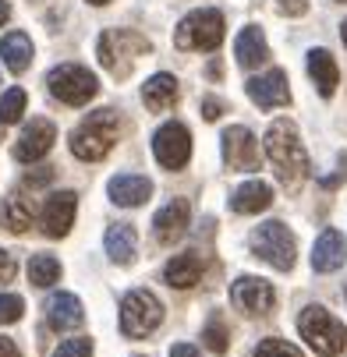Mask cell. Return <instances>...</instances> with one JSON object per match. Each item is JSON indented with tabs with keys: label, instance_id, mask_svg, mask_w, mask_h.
<instances>
[{
	"label": "cell",
	"instance_id": "16",
	"mask_svg": "<svg viewBox=\"0 0 347 357\" xmlns=\"http://www.w3.org/2000/svg\"><path fill=\"white\" fill-rule=\"evenodd\" d=\"M188 202L184 198H174V202H167V206L153 216V234H156V241L160 244H174V241H181L184 237V230H188Z\"/></svg>",
	"mask_w": 347,
	"mask_h": 357
},
{
	"label": "cell",
	"instance_id": "14",
	"mask_svg": "<svg viewBox=\"0 0 347 357\" xmlns=\"http://www.w3.org/2000/svg\"><path fill=\"white\" fill-rule=\"evenodd\" d=\"M248 99L263 110H276V107H287L290 103V89H287V75L283 71H266L263 78H252L248 82Z\"/></svg>",
	"mask_w": 347,
	"mask_h": 357
},
{
	"label": "cell",
	"instance_id": "12",
	"mask_svg": "<svg viewBox=\"0 0 347 357\" xmlns=\"http://www.w3.org/2000/svg\"><path fill=\"white\" fill-rule=\"evenodd\" d=\"M75 213H78V195L75 191H57V195H50L46 198V206H43V234L46 237H68V230L75 227Z\"/></svg>",
	"mask_w": 347,
	"mask_h": 357
},
{
	"label": "cell",
	"instance_id": "19",
	"mask_svg": "<svg viewBox=\"0 0 347 357\" xmlns=\"http://www.w3.org/2000/svg\"><path fill=\"white\" fill-rule=\"evenodd\" d=\"M270 202H273V188L266 181H244L230 195V209L241 213V216H256V213L270 209Z\"/></svg>",
	"mask_w": 347,
	"mask_h": 357
},
{
	"label": "cell",
	"instance_id": "15",
	"mask_svg": "<svg viewBox=\"0 0 347 357\" xmlns=\"http://www.w3.org/2000/svg\"><path fill=\"white\" fill-rule=\"evenodd\" d=\"M344 262H347V241L337 227H326L316 237V248H312V269L316 273H337Z\"/></svg>",
	"mask_w": 347,
	"mask_h": 357
},
{
	"label": "cell",
	"instance_id": "42",
	"mask_svg": "<svg viewBox=\"0 0 347 357\" xmlns=\"http://www.w3.org/2000/svg\"><path fill=\"white\" fill-rule=\"evenodd\" d=\"M340 36H344V46H347V22H344V29H340Z\"/></svg>",
	"mask_w": 347,
	"mask_h": 357
},
{
	"label": "cell",
	"instance_id": "13",
	"mask_svg": "<svg viewBox=\"0 0 347 357\" xmlns=\"http://www.w3.org/2000/svg\"><path fill=\"white\" fill-rule=\"evenodd\" d=\"M223 160L230 170H256L259 167V145H256V135L234 124L223 131Z\"/></svg>",
	"mask_w": 347,
	"mask_h": 357
},
{
	"label": "cell",
	"instance_id": "10",
	"mask_svg": "<svg viewBox=\"0 0 347 357\" xmlns=\"http://www.w3.org/2000/svg\"><path fill=\"white\" fill-rule=\"evenodd\" d=\"M153 152H156V163L167 170H181L191 160V135L184 124L170 121L153 135Z\"/></svg>",
	"mask_w": 347,
	"mask_h": 357
},
{
	"label": "cell",
	"instance_id": "27",
	"mask_svg": "<svg viewBox=\"0 0 347 357\" xmlns=\"http://www.w3.org/2000/svg\"><path fill=\"white\" fill-rule=\"evenodd\" d=\"M61 280V262L54 255H32L29 262V283L32 287H54Z\"/></svg>",
	"mask_w": 347,
	"mask_h": 357
},
{
	"label": "cell",
	"instance_id": "25",
	"mask_svg": "<svg viewBox=\"0 0 347 357\" xmlns=\"http://www.w3.org/2000/svg\"><path fill=\"white\" fill-rule=\"evenodd\" d=\"M309 75H312L319 96H326V99H330V96L337 92V85H340V68H337V61H333L330 50H312V54H309Z\"/></svg>",
	"mask_w": 347,
	"mask_h": 357
},
{
	"label": "cell",
	"instance_id": "31",
	"mask_svg": "<svg viewBox=\"0 0 347 357\" xmlns=\"http://www.w3.org/2000/svg\"><path fill=\"white\" fill-rule=\"evenodd\" d=\"M25 315V301L18 294H0V326H15Z\"/></svg>",
	"mask_w": 347,
	"mask_h": 357
},
{
	"label": "cell",
	"instance_id": "35",
	"mask_svg": "<svg viewBox=\"0 0 347 357\" xmlns=\"http://www.w3.org/2000/svg\"><path fill=\"white\" fill-rule=\"evenodd\" d=\"M220 114H223V99L206 96V99H202V117H206V121H216Z\"/></svg>",
	"mask_w": 347,
	"mask_h": 357
},
{
	"label": "cell",
	"instance_id": "33",
	"mask_svg": "<svg viewBox=\"0 0 347 357\" xmlns=\"http://www.w3.org/2000/svg\"><path fill=\"white\" fill-rule=\"evenodd\" d=\"M15 273H18V262H15V255L0 248V283H11V280H15Z\"/></svg>",
	"mask_w": 347,
	"mask_h": 357
},
{
	"label": "cell",
	"instance_id": "41",
	"mask_svg": "<svg viewBox=\"0 0 347 357\" xmlns=\"http://www.w3.org/2000/svg\"><path fill=\"white\" fill-rule=\"evenodd\" d=\"M89 4H96V8H103V4H110V0H89Z\"/></svg>",
	"mask_w": 347,
	"mask_h": 357
},
{
	"label": "cell",
	"instance_id": "17",
	"mask_svg": "<svg viewBox=\"0 0 347 357\" xmlns=\"http://www.w3.org/2000/svg\"><path fill=\"white\" fill-rule=\"evenodd\" d=\"M107 191H110L114 206L135 209V206H142V202H149V195H153V181L142 177V174H117L107 184Z\"/></svg>",
	"mask_w": 347,
	"mask_h": 357
},
{
	"label": "cell",
	"instance_id": "32",
	"mask_svg": "<svg viewBox=\"0 0 347 357\" xmlns=\"http://www.w3.org/2000/svg\"><path fill=\"white\" fill-rule=\"evenodd\" d=\"M54 357H92V340L89 336H75V340H64Z\"/></svg>",
	"mask_w": 347,
	"mask_h": 357
},
{
	"label": "cell",
	"instance_id": "45",
	"mask_svg": "<svg viewBox=\"0 0 347 357\" xmlns=\"http://www.w3.org/2000/svg\"><path fill=\"white\" fill-rule=\"evenodd\" d=\"M340 4H347V0H340Z\"/></svg>",
	"mask_w": 347,
	"mask_h": 357
},
{
	"label": "cell",
	"instance_id": "5",
	"mask_svg": "<svg viewBox=\"0 0 347 357\" xmlns=\"http://www.w3.org/2000/svg\"><path fill=\"white\" fill-rule=\"evenodd\" d=\"M163 322V304L153 290H128L121 301V333L128 340H142L149 333H156Z\"/></svg>",
	"mask_w": 347,
	"mask_h": 357
},
{
	"label": "cell",
	"instance_id": "38",
	"mask_svg": "<svg viewBox=\"0 0 347 357\" xmlns=\"http://www.w3.org/2000/svg\"><path fill=\"white\" fill-rule=\"evenodd\" d=\"M170 357H202V354H198L191 343H174L170 347Z\"/></svg>",
	"mask_w": 347,
	"mask_h": 357
},
{
	"label": "cell",
	"instance_id": "24",
	"mask_svg": "<svg viewBox=\"0 0 347 357\" xmlns=\"http://www.w3.org/2000/svg\"><path fill=\"white\" fill-rule=\"evenodd\" d=\"M0 216H4V227L11 234H25L36 220V206H32V198L25 191H11L4 198V206H0Z\"/></svg>",
	"mask_w": 347,
	"mask_h": 357
},
{
	"label": "cell",
	"instance_id": "1",
	"mask_svg": "<svg viewBox=\"0 0 347 357\" xmlns=\"http://www.w3.org/2000/svg\"><path fill=\"white\" fill-rule=\"evenodd\" d=\"M266 156L273 160L276 167V177L287 191H297L305 181H309V152L302 145V138H297V128L294 121H273L270 131H266Z\"/></svg>",
	"mask_w": 347,
	"mask_h": 357
},
{
	"label": "cell",
	"instance_id": "8",
	"mask_svg": "<svg viewBox=\"0 0 347 357\" xmlns=\"http://www.w3.org/2000/svg\"><path fill=\"white\" fill-rule=\"evenodd\" d=\"M252 251L259 255L263 262H270L273 269L287 273V269H294L297 244H294V234H290L280 220H270V223L256 227V234H252Z\"/></svg>",
	"mask_w": 347,
	"mask_h": 357
},
{
	"label": "cell",
	"instance_id": "37",
	"mask_svg": "<svg viewBox=\"0 0 347 357\" xmlns=\"http://www.w3.org/2000/svg\"><path fill=\"white\" fill-rule=\"evenodd\" d=\"M50 181H54V170H50V167H43V170H36V174L25 177L29 188H39V184H50Z\"/></svg>",
	"mask_w": 347,
	"mask_h": 357
},
{
	"label": "cell",
	"instance_id": "34",
	"mask_svg": "<svg viewBox=\"0 0 347 357\" xmlns=\"http://www.w3.org/2000/svg\"><path fill=\"white\" fill-rule=\"evenodd\" d=\"M280 4V11L287 15V18H302V15H309V0H276Z\"/></svg>",
	"mask_w": 347,
	"mask_h": 357
},
{
	"label": "cell",
	"instance_id": "2",
	"mask_svg": "<svg viewBox=\"0 0 347 357\" xmlns=\"http://www.w3.org/2000/svg\"><path fill=\"white\" fill-rule=\"evenodd\" d=\"M117 131H121V121L114 110H96L89 114L75 131H71V152L75 160L82 163H99L107 152L117 145Z\"/></svg>",
	"mask_w": 347,
	"mask_h": 357
},
{
	"label": "cell",
	"instance_id": "43",
	"mask_svg": "<svg viewBox=\"0 0 347 357\" xmlns=\"http://www.w3.org/2000/svg\"><path fill=\"white\" fill-rule=\"evenodd\" d=\"M0 142H4V124H0Z\"/></svg>",
	"mask_w": 347,
	"mask_h": 357
},
{
	"label": "cell",
	"instance_id": "39",
	"mask_svg": "<svg viewBox=\"0 0 347 357\" xmlns=\"http://www.w3.org/2000/svg\"><path fill=\"white\" fill-rule=\"evenodd\" d=\"M0 357H22L18 343H15V340H8V336H0Z\"/></svg>",
	"mask_w": 347,
	"mask_h": 357
},
{
	"label": "cell",
	"instance_id": "18",
	"mask_svg": "<svg viewBox=\"0 0 347 357\" xmlns=\"http://www.w3.org/2000/svg\"><path fill=\"white\" fill-rule=\"evenodd\" d=\"M46 322L50 329L57 333H68V329H78L85 322V308L75 294H54L46 301Z\"/></svg>",
	"mask_w": 347,
	"mask_h": 357
},
{
	"label": "cell",
	"instance_id": "9",
	"mask_svg": "<svg viewBox=\"0 0 347 357\" xmlns=\"http://www.w3.org/2000/svg\"><path fill=\"white\" fill-rule=\"evenodd\" d=\"M230 304L241 315H270L276 304L273 283H266L259 276H237L230 283Z\"/></svg>",
	"mask_w": 347,
	"mask_h": 357
},
{
	"label": "cell",
	"instance_id": "36",
	"mask_svg": "<svg viewBox=\"0 0 347 357\" xmlns=\"http://www.w3.org/2000/svg\"><path fill=\"white\" fill-rule=\"evenodd\" d=\"M344 177H347V156H340V167H337V174H330V177H319V188H337Z\"/></svg>",
	"mask_w": 347,
	"mask_h": 357
},
{
	"label": "cell",
	"instance_id": "3",
	"mask_svg": "<svg viewBox=\"0 0 347 357\" xmlns=\"http://www.w3.org/2000/svg\"><path fill=\"white\" fill-rule=\"evenodd\" d=\"M149 50H153V43H149L142 32H135V29H107L103 36H99V43H96L99 64H103L114 78H128L135 61L145 57Z\"/></svg>",
	"mask_w": 347,
	"mask_h": 357
},
{
	"label": "cell",
	"instance_id": "26",
	"mask_svg": "<svg viewBox=\"0 0 347 357\" xmlns=\"http://www.w3.org/2000/svg\"><path fill=\"white\" fill-rule=\"evenodd\" d=\"M0 57H4V68L15 71V75L29 71V64H32V39L25 32H8L4 39H0Z\"/></svg>",
	"mask_w": 347,
	"mask_h": 357
},
{
	"label": "cell",
	"instance_id": "11",
	"mask_svg": "<svg viewBox=\"0 0 347 357\" xmlns=\"http://www.w3.org/2000/svg\"><path fill=\"white\" fill-rule=\"evenodd\" d=\"M57 142V128L54 121H46V117H36L32 124H25L22 138L15 142V160L18 163H39L50 149H54Z\"/></svg>",
	"mask_w": 347,
	"mask_h": 357
},
{
	"label": "cell",
	"instance_id": "29",
	"mask_svg": "<svg viewBox=\"0 0 347 357\" xmlns=\"http://www.w3.org/2000/svg\"><path fill=\"white\" fill-rule=\"evenodd\" d=\"M202 340H206V347L213 350V354H227L230 350V333H227V326H223V315H209V322H206V329H202Z\"/></svg>",
	"mask_w": 347,
	"mask_h": 357
},
{
	"label": "cell",
	"instance_id": "7",
	"mask_svg": "<svg viewBox=\"0 0 347 357\" xmlns=\"http://www.w3.org/2000/svg\"><path fill=\"white\" fill-rule=\"evenodd\" d=\"M46 89H50V96L61 99V103H68V107H85L89 99L99 92V82L82 64H61V68H54L46 75Z\"/></svg>",
	"mask_w": 347,
	"mask_h": 357
},
{
	"label": "cell",
	"instance_id": "21",
	"mask_svg": "<svg viewBox=\"0 0 347 357\" xmlns=\"http://www.w3.org/2000/svg\"><path fill=\"white\" fill-rule=\"evenodd\" d=\"M234 57H237L241 68H259V64H266V61H270V46H266L263 29H256V25L241 29V36H237V43H234Z\"/></svg>",
	"mask_w": 347,
	"mask_h": 357
},
{
	"label": "cell",
	"instance_id": "23",
	"mask_svg": "<svg viewBox=\"0 0 347 357\" xmlns=\"http://www.w3.org/2000/svg\"><path fill=\"white\" fill-rule=\"evenodd\" d=\"M163 280H167L170 287H177V290H188V287H195L198 280H202V259H198L195 251L174 255V259L167 262V269H163Z\"/></svg>",
	"mask_w": 347,
	"mask_h": 357
},
{
	"label": "cell",
	"instance_id": "28",
	"mask_svg": "<svg viewBox=\"0 0 347 357\" xmlns=\"http://www.w3.org/2000/svg\"><path fill=\"white\" fill-rule=\"evenodd\" d=\"M25 103H29L25 89H8L0 96V124H18L25 114Z\"/></svg>",
	"mask_w": 347,
	"mask_h": 357
},
{
	"label": "cell",
	"instance_id": "44",
	"mask_svg": "<svg viewBox=\"0 0 347 357\" xmlns=\"http://www.w3.org/2000/svg\"><path fill=\"white\" fill-rule=\"evenodd\" d=\"M344 301H347V287H344Z\"/></svg>",
	"mask_w": 347,
	"mask_h": 357
},
{
	"label": "cell",
	"instance_id": "40",
	"mask_svg": "<svg viewBox=\"0 0 347 357\" xmlns=\"http://www.w3.org/2000/svg\"><path fill=\"white\" fill-rule=\"evenodd\" d=\"M8 18H11V4H8V0H0V29L8 25Z\"/></svg>",
	"mask_w": 347,
	"mask_h": 357
},
{
	"label": "cell",
	"instance_id": "20",
	"mask_svg": "<svg viewBox=\"0 0 347 357\" xmlns=\"http://www.w3.org/2000/svg\"><path fill=\"white\" fill-rule=\"evenodd\" d=\"M177 96H181V89H177V78L174 75H153L145 85H142V99H145V107L153 110V114H163V110H170L174 103H177Z\"/></svg>",
	"mask_w": 347,
	"mask_h": 357
},
{
	"label": "cell",
	"instance_id": "6",
	"mask_svg": "<svg viewBox=\"0 0 347 357\" xmlns=\"http://www.w3.org/2000/svg\"><path fill=\"white\" fill-rule=\"evenodd\" d=\"M223 29H227L223 15L213 8H202L181 18V25L174 29V43L177 50H216L223 43Z\"/></svg>",
	"mask_w": 347,
	"mask_h": 357
},
{
	"label": "cell",
	"instance_id": "4",
	"mask_svg": "<svg viewBox=\"0 0 347 357\" xmlns=\"http://www.w3.org/2000/svg\"><path fill=\"white\" fill-rule=\"evenodd\" d=\"M297 333H302V340H305L316 354H323V357H337V354H344V347H347V329H344V322H340L337 315H330L323 304H309V308L297 315Z\"/></svg>",
	"mask_w": 347,
	"mask_h": 357
},
{
	"label": "cell",
	"instance_id": "22",
	"mask_svg": "<svg viewBox=\"0 0 347 357\" xmlns=\"http://www.w3.org/2000/svg\"><path fill=\"white\" fill-rule=\"evenodd\" d=\"M103 244H107L110 262H117V266H131L135 255H138V234H135L131 223H114V227L107 230Z\"/></svg>",
	"mask_w": 347,
	"mask_h": 357
},
{
	"label": "cell",
	"instance_id": "30",
	"mask_svg": "<svg viewBox=\"0 0 347 357\" xmlns=\"http://www.w3.org/2000/svg\"><path fill=\"white\" fill-rule=\"evenodd\" d=\"M256 357H302V350H297L294 343H287V340H276V336H270V340H259V347H256Z\"/></svg>",
	"mask_w": 347,
	"mask_h": 357
}]
</instances>
